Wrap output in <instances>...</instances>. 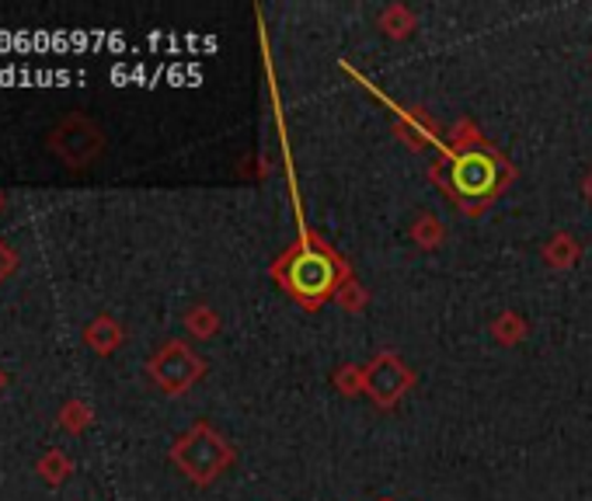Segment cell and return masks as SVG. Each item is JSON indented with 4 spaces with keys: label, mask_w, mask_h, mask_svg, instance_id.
I'll return each mask as SVG.
<instances>
[{
    "label": "cell",
    "mask_w": 592,
    "mask_h": 501,
    "mask_svg": "<svg viewBox=\"0 0 592 501\" xmlns=\"http://www.w3.org/2000/svg\"><path fill=\"white\" fill-rule=\"evenodd\" d=\"M272 275L297 303L311 310L331 296H339V290L349 282L345 261L331 251L318 233H303L300 244H293L272 265Z\"/></svg>",
    "instance_id": "6da1fadb"
},
{
    "label": "cell",
    "mask_w": 592,
    "mask_h": 501,
    "mask_svg": "<svg viewBox=\"0 0 592 501\" xmlns=\"http://www.w3.org/2000/svg\"><path fill=\"white\" fill-rule=\"evenodd\" d=\"M443 188L454 196L467 212H481L495 196L502 192V185L509 181V164L495 154L481 136L470 139H457L454 154H449V167H446Z\"/></svg>",
    "instance_id": "7a4b0ae2"
},
{
    "label": "cell",
    "mask_w": 592,
    "mask_h": 501,
    "mask_svg": "<svg viewBox=\"0 0 592 501\" xmlns=\"http://www.w3.org/2000/svg\"><path fill=\"white\" fill-rule=\"evenodd\" d=\"M172 460L193 477L196 484H209L233 463V449L227 446V439H220L209 425H196L175 442Z\"/></svg>",
    "instance_id": "3957f363"
},
{
    "label": "cell",
    "mask_w": 592,
    "mask_h": 501,
    "mask_svg": "<svg viewBox=\"0 0 592 501\" xmlns=\"http://www.w3.org/2000/svg\"><path fill=\"white\" fill-rule=\"evenodd\" d=\"M202 369H206L202 359L185 342H168L150 359V376L157 379V387L168 394H185L202 376Z\"/></svg>",
    "instance_id": "277c9868"
},
{
    "label": "cell",
    "mask_w": 592,
    "mask_h": 501,
    "mask_svg": "<svg viewBox=\"0 0 592 501\" xmlns=\"http://www.w3.org/2000/svg\"><path fill=\"white\" fill-rule=\"evenodd\" d=\"M50 147L74 167H84L91 164L94 157L102 154L105 147V136L94 129V123H87L84 115H70L63 123L50 133Z\"/></svg>",
    "instance_id": "5b68a950"
},
{
    "label": "cell",
    "mask_w": 592,
    "mask_h": 501,
    "mask_svg": "<svg viewBox=\"0 0 592 501\" xmlns=\"http://www.w3.org/2000/svg\"><path fill=\"white\" fill-rule=\"evenodd\" d=\"M412 384H415V373L401 363V355L394 352H381L366 366V394L381 404V408H394V404L412 390Z\"/></svg>",
    "instance_id": "8992f818"
},
{
    "label": "cell",
    "mask_w": 592,
    "mask_h": 501,
    "mask_svg": "<svg viewBox=\"0 0 592 501\" xmlns=\"http://www.w3.org/2000/svg\"><path fill=\"white\" fill-rule=\"evenodd\" d=\"M87 345L94 348V352H102V355H108L112 348H118L123 345V327H118L112 317H98L91 327H87Z\"/></svg>",
    "instance_id": "52a82bcc"
},
{
    "label": "cell",
    "mask_w": 592,
    "mask_h": 501,
    "mask_svg": "<svg viewBox=\"0 0 592 501\" xmlns=\"http://www.w3.org/2000/svg\"><path fill=\"white\" fill-rule=\"evenodd\" d=\"M543 258H548L554 269H568V265H575V261H579V244L568 233H558L554 241L543 248Z\"/></svg>",
    "instance_id": "ba28073f"
},
{
    "label": "cell",
    "mask_w": 592,
    "mask_h": 501,
    "mask_svg": "<svg viewBox=\"0 0 592 501\" xmlns=\"http://www.w3.org/2000/svg\"><path fill=\"white\" fill-rule=\"evenodd\" d=\"M381 25H384V32L387 35H397V39H405L412 29H415V18H412V11L408 8H401V4H394V8H387L384 11V18H381Z\"/></svg>",
    "instance_id": "9c48e42d"
},
{
    "label": "cell",
    "mask_w": 592,
    "mask_h": 501,
    "mask_svg": "<svg viewBox=\"0 0 592 501\" xmlns=\"http://www.w3.org/2000/svg\"><path fill=\"white\" fill-rule=\"evenodd\" d=\"M491 331H495V338H499L502 345H516V342H523L527 324H523V317L512 314V310H509V314H502L499 321H495Z\"/></svg>",
    "instance_id": "30bf717a"
},
{
    "label": "cell",
    "mask_w": 592,
    "mask_h": 501,
    "mask_svg": "<svg viewBox=\"0 0 592 501\" xmlns=\"http://www.w3.org/2000/svg\"><path fill=\"white\" fill-rule=\"evenodd\" d=\"M185 324H188V331H193V334H199V338H212V334H217V327H220L217 314H212L209 306H196L193 314L185 317Z\"/></svg>",
    "instance_id": "8fae6325"
},
{
    "label": "cell",
    "mask_w": 592,
    "mask_h": 501,
    "mask_svg": "<svg viewBox=\"0 0 592 501\" xmlns=\"http://www.w3.org/2000/svg\"><path fill=\"white\" fill-rule=\"evenodd\" d=\"M39 470H42V477H45L50 484H60L63 477L70 473V460L63 457L60 449H53V452H45V457L39 460Z\"/></svg>",
    "instance_id": "7c38bea8"
},
{
    "label": "cell",
    "mask_w": 592,
    "mask_h": 501,
    "mask_svg": "<svg viewBox=\"0 0 592 501\" xmlns=\"http://www.w3.org/2000/svg\"><path fill=\"white\" fill-rule=\"evenodd\" d=\"M335 387L342 394H363L366 390V369L363 366H345L342 373H335Z\"/></svg>",
    "instance_id": "4fadbf2b"
},
{
    "label": "cell",
    "mask_w": 592,
    "mask_h": 501,
    "mask_svg": "<svg viewBox=\"0 0 592 501\" xmlns=\"http://www.w3.org/2000/svg\"><path fill=\"white\" fill-rule=\"evenodd\" d=\"M91 425V408L84 400H74V404H66L63 408V428L66 432H81V428Z\"/></svg>",
    "instance_id": "5bb4252c"
},
{
    "label": "cell",
    "mask_w": 592,
    "mask_h": 501,
    "mask_svg": "<svg viewBox=\"0 0 592 501\" xmlns=\"http://www.w3.org/2000/svg\"><path fill=\"white\" fill-rule=\"evenodd\" d=\"M415 241H418L422 248H436V244L443 241V223H439L436 217H422V220L415 223Z\"/></svg>",
    "instance_id": "9a60e30c"
},
{
    "label": "cell",
    "mask_w": 592,
    "mask_h": 501,
    "mask_svg": "<svg viewBox=\"0 0 592 501\" xmlns=\"http://www.w3.org/2000/svg\"><path fill=\"white\" fill-rule=\"evenodd\" d=\"M366 290H363V285L360 282H355V279H349L345 285H342V290H339V303L345 306V310H363L366 306Z\"/></svg>",
    "instance_id": "2e32d148"
},
{
    "label": "cell",
    "mask_w": 592,
    "mask_h": 501,
    "mask_svg": "<svg viewBox=\"0 0 592 501\" xmlns=\"http://www.w3.org/2000/svg\"><path fill=\"white\" fill-rule=\"evenodd\" d=\"M585 196H589V199H592V175H589V178H585Z\"/></svg>",
    "instance_id": "e0dca14e"
},
{
    "label": "cell",
    "mask_w": 592,
    "mask_h": 501,
    "mask_svg": "<svg viewBox=\"0 0 592 501\" xmlns=\"http://www.w3.org/2000/svg\"><path fill=\"white\" fill-rule=\"evenodd\" d=\"M0 387H4V373H0Z\"/></svg>",
    "instance_id": "ac0fdd59"
}]
</instances>
